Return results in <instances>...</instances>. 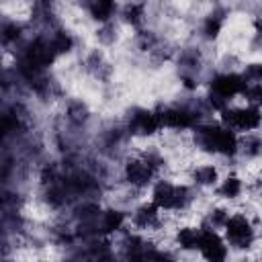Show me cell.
<instances>
[{"label": "cell", "mask_w": 262, "mask_h": 262, "mask_svg": "<svg viewBox=\"0 0 262 262\" xmlns=\"http://www.w3.org/2000/svg\"><path fill=\"white\" fill-rule=\"evenodd\" d=\"M196 256L203 262H229L231 250H229L221 231L201 223V242H199Z\"/></svg>", "instance_id": "cell-5"}, {"label": "cell", "mask_w": 262, "mask_h": 262, "mask_svg": "<svg viewBox=\"0 0 262 262\" xmlns=\"http://www.w3.org/2000/svg\"><path fill=\"white\" fill-rule=\"evenodd\" d=\"M80 6H82V12L86 14V18L92 27L115 20L119 16V8H121L119 2H111V0H92V2H86Z\"/></svg>", "instance_id": "cell-6"}, {"label": "cell", "mask_w": 262, "mask_h": 262, "mask_svg": "<svg viewBox=\"0 0 262 262\" xmlns=\"http://www.w3.org/2000/svg\"><path fill=\"white\" fill-rule=\"evenodd\" d=\"M190 137H192V145H194L196 154L217 160V162L237 164L239 135L235 131H231L229 127H225L223 123H219L217 119L201 123L190 133Z\"/></svg>", "instance_id": "cell-1"}, {"label": "cell", "mask_w": 262, "mask_h": 262, "mask_svg": "<svg viewBox=\"0 0 262 262\" xmlns=\"http://www.w3.org/2000/svg\"><path fill=\"white\" fill-rule=\"evenodd\" d=\"M217 121L229 127L231 131H235L237 135L256 133V131H262V108L239 100V102L225 106L217 115Z\"/></svg>", "instance_id": "cell-2"}, {"label": "cell", "mask_w": 262, "mask_h": 262, "mask_svg": "<svg viewBox=\"0 0 262 262\" xmlns=\"http://www.w3.org/2000/svg\"><path fill=\"white\" fill-rule=\"evenodd\" d=\"M225 170L221 168V164L217 160L207 158L205 162H192L188 172H186V180L201 192H211L217 188V184L221 182Z\"/></svg>", "instance_id": "cell-4"}, {"label": "cell", "mask_w": 262, "mask_h": 262, "mask_svg": "<svg viewBox=\"0 0 262 262\" xmlns=\"http://www.w3.org/2000/svg\"><path fill=\"white\" fill-rule=\"evenodd\" d=\"M248 196V180L242 174V170H225L221 182L213 190V199L219 203H225L235 209V205H242Z\"/></svg>", "instance_id": "cell-3"}]
</instances>
